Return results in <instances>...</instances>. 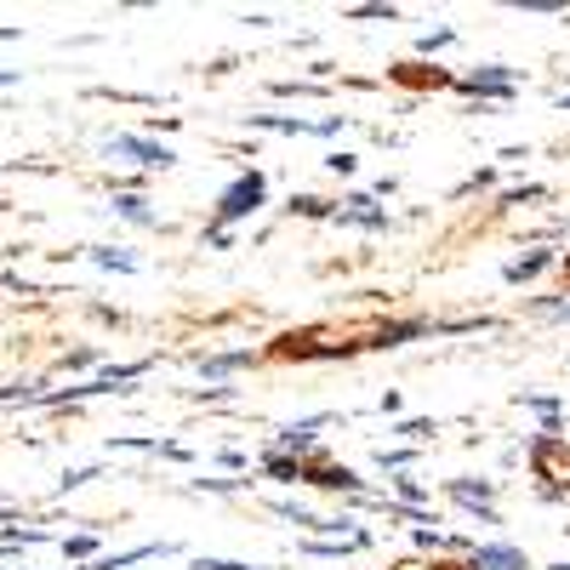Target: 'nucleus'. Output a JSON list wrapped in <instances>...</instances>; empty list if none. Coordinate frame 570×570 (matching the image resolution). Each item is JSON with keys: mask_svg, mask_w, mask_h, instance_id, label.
Segmentation results:
<instances>
[{"mask_svg": "<svg viewBox=\"0 0 570 570\" xmlns=\"http://www.w3.org/2000/svg\"><path fill=\"white\" fill-rule=\"evenodd\" d=\"M257 200H263V177H246V183L223 200V217H240V212H252Z\"/></svg>", "mask_w": 570, "mask_h": 570, "instance_id": "nucleus-1", "label": "nucleus"}, {"mask_svg": "<svg viewBox=\"0 0 570 570\" xmlns=\"http://www.w3.org/2000/svg\"><path fill=\"white\" fill-rule=\"evenodd\" d=\"M480 564H485V570H519V553H502V548H485V553H480Z\"/></svg>", "mask_w": 570, "mask_h": 570, "instance_id": "nucleus-2", "label": "nucleus"}]
</instances>
